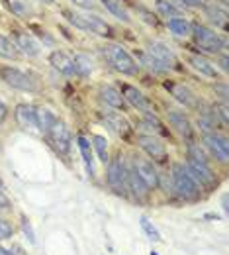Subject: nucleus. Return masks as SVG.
I'll return each instance as SVG.
<instances>
[{"instance_id": "1", "label": "nucleus", "mask_w": 229, "mask_h": 255, "mask_svg": "<svg viewBox=\"0 0 229 255\" xmlns=\"http://www.w3.org/2000/svg\"><path fill=\"white\" fill-rule=\"evenodd\" d=\"M170 183H172V189L176 191V194L186 200V202H198L202 192L200 187L196 185V181L190 177V173L186 171V167L182 163H174L172 165V171H170Z\"/></svg>"}, {"instance_id": "2", "label": "nucleus", "mask_w": 229, "mask_h": 255, "mask_svg": "<svg viewBox=\"0 0 229 255\" xmlns=\"http://www.w3.org/2000/svg\"><path fill=\"white\" fill-rule=\"evenodd\" d=\"M102 53H104V57L108 59V63L112 65L116 71H120L124 75H131V77L139 73V65L135 63V59L131 57L122 45L108 43V45L102 47Z\"/></svg>"}, {"instance_id": "3", "label": "nucleus", "mask_w": 229, "mask_h": 255, "mask_svg": "<svg viewBox=\"0 0 229 255\" xmlns=\"http://www.w3.org/2000/svg\"><path fill=\"white\" fill-rule=\"evenodd\" d=\"M106 181L110 189L122 196L128 192V165L122 153H118L114 159L108 161V171H106Z\"/></svg>"}, {"instance_id": "4", "label": "nucleus", "mask_w": 229, "mask_h": 255, "mask_svg": "<svg viewBox=\"0 0 229 255\" xmlns=\"http://www.w3.org/2000/svg\"><path fill=\"white\" fill-rule=\"evenodd\" d=\"M67 18L71 20V24H75L76 28L84 30V32L96 33L100 37H112L114 30L102 20L96 14H75V12H67Z\"/></svg>"}, {"instance_id": "5", "label": "nucleus", "mask_w": 229, "mask_h": 255, "mask_svg": "<svg viewBox=\"0 0 229 255\" xmlns=\"http://www.w3.org/2000/svg\"><path fill=\"white\" fill-rule=\"evenodd\" d=\"M43 135L47 137V141L53 145V149H55L57 153L67 155V153L71 151V141H73V137H71V131H69V128H67V124L63 120L57 118L51 126L43 131Z\"/></svg>"}, {"instance_id": "6", "label": "nucleus", "mask_w": 229, "mask_h": 255, "mask_svg": "<svg viewBox=\"0 0 229 255\" xmlns=\"http://www.w3.org/2000/svg\"><path fill=\"white\" fill-rule=\"evenodd\" d=\"M0 79L12 87V89H18V91H24V93H35L37 91V85L32 77L16 67H10V65H4L0 67Z\"/></svg>"}, {"instance_id": "7", "label": "nucleus", "mask_w": 229, "mask_h": 255, "mask_svg": "<svg viewBox=\"0 0 229 255\" xmlns=\"http://www.w3.org/2000/svg\"><path fill=\"white\" fill-rule=\"evenodd\" d=\"M186 171L190 173V177L196 181V185H200L202 189L206 191H212L220 185V179L218 175L212 171V167L208 163H202L196 159H188L186 161Z\"/></svg>"}, {"instance_id": "8", "label": "nucleus", "mask_w": 229, "mask_h": 255, "mask_svg": "<svg viewBox=\"0 0 229 255\" xmlns=\"http://www.w3.org/2000/svg\"><path fill=\"white\" fill-rule=\"evenodd\" d=\"M192 33H194L196 43L206 51L220 53L222 49H226V37L222 33L214 32L206 26H192Z\"/></svg>"}, {"instance_id": "9", "label": "nucleus", "mask_w": 229, "mask_h": 255, "mask_svg": "<svg viewBox=\"0 0 229 255\" xmlns=\"http://www.w3.org/2000/svg\"><path fill=\"white\" fill-rule=\"evenodd\" d=\"M131 167L135 169V173H137L139 179L147 185L149 191H153V189L159 187V171L155 169V165L149 159H145V157H141V155H135Z\"/></svg>"}, {"instance_id": "10", "label": "nucleus", "mask_w": 229, "mask_h": 255, "mask_svg": "<svg viewBox=\"0 0 229 255\" xmlns=\"http://www.w3.org/2000/svg\"><path fill=\"white\" fill-rule=\"evenodd\" d=\"M164 89L170 93V95L174 96L180 104H184L186 108H192V110H198L200 106H202V102H200V98L196 96V93L190 89V87H186V85H180V83H172V81H166L164 83Z\"/></svg>"}, {"instance_id": "11", "label": "nucleus", "mask_w": 229, "mask_h": 255, "mask_svg": "<svg viewBox=\"0 0 229 255\" xmlns=\"http://www.w3.org/2000/svg\"><path fill=\"white\" fill-rule=\"evenodd\" d=\"M137 143H139V147H141L151 159L157 161V163H164L166 157H168L164 143L157 135H153V133H151V135H139V137H137Z\"/></svg>"}, {"instance_id": "12", "label": "nucleus", "mask_w": 229, "mask_h": 255, "mask_svg": "<svg viewBox=\"0 0 229 255\" xmlns=\"http://www.w3.org/2000/svg\"><path fill=\"white\" fill-rule=\"evenodd\" d=\"M147 53H149L153 59H157L166 71H168V69H178V57L174 55L172 49H168L161 41H151L149 47H147Z\"/></svg>"}, {"instance_id": "13", "label": "nucleus", "mask_w": 229, "mask_h": 255, "mask_svg": "<svg viewBox=\"0 0 229 255\" xmlns=\"http://www.w3.org/2000/svg\"><path fill=\"white\" fill-rule=\"evenodd\" d=\"M14 118H16L20 128H24L28 131H39L35 106H32V104H18L14 110Z\"/></svg>"}, {"instance_id": "14", "label": "nucleus", "mask_w": 229, "mask_h": 255, "mask_svg": "<svg viewBox=\"0 0 229 255\" xmlns=\"http://www.w3.org/2000/svg\"><path fill=\"white\" fill-rule=\"evenodd\" d=\"M204 143H206V147L216 155V159H220L222 163H228L229 143L226 137H222V135H218V133H206V135H204Z\"/></svg>"}, {"instance_id": "15", "label": "nucleus", "mask_w": 229, "mask_h": 255, "mask_svg": "<svg viewBox=\"0 0 229 255\" xmlns=\"http://www.w3.org/2000/svg\"><path fill=\"white\" fill-rule=\"evenodd\" d=\"M14 45L18 47V51L26 53L28 57H37L39 55V43L33 39V35L28 32H14Z\"/></svg>"}, {"instance_id": "16", "label": "nucleus", "mask_w": 229, "mask_h": 255, "mask_svg": "<svg viewBox=\"0 0 229 255\" xmlns=\"http://www.w3.org/2000/svg\"><path fill=\"white\" fill-rule=\"evenodd\" d=\"M122 96H124V100H126L128 104H131L133 108L143 110V112H151V104H149V100L143 96L141 91H137L135 87L124 85V87H122Z\"/></svg>"}, {"instance_id": "17", "label": "nucleus", "mask_w": 229, "mask_h": 255, "mask_svg": "<svg viewBox=\"0 0 229 255\" xmlns=\"http://www.w3.org/2000/svg\"><path fill=\"white\" fill-rule=\"evenodd\" d=\"M104 122L108 124V126L112 128L120 137H124V139H128L131 135V126L130 122L122 116V114H116V112H108V114H104Z\"/></svg>"}, {"instance_id": "18", "label": "nucleus", "mask_w": 229, "mask_h": 255, "mask_svg": "<svg viewBox=\"0 0 229 255\" xmlns=\"http://www.w3.org/2000/svg\"><path fill=\"white\" fill-rule=\"evenodd\" d=\"M100 98L106 102V104H110L112 108H116V110H126V106H128V102L124 100V96L122 93L118 91V89H114V87H110V85H102L100 87Z\"/></svg>"}, {"instance_id": "19", "label": "nucleus", "mask_w": 229, "mask_h": 255, "mask_svg": "<svg viewBox=\"0 0 229 255\" xmlns=\"http://www.w3.org/2000/svg\"><path fill=\"white\" fill-rule=\"evenodd\" d=\"M128 191L133 192V196H135L137 200H141V202H145V200H147V196H149V189H147V185L139 179V175L135 173V169H133V167H128Z\"/></svg>"}, {"instance_id": "20", "label": "nucleus", "mask_w": 229, "mask_h": 255, "mask_svg": "<svg viewBox=\"0 0 229 255\" xmlns=\"http://www.w3.org/2000/svg\"><path fill=\"white\" fill-rule=\"evenodd\" d=\"M49 65L55 69V71H59V73H63L67 77H71V75H75V69H73V57L71 55H67L65 51H53L51 55H49Z\"/></svg>"}, {"instance_id": "21", "label": "nucleus", "mask_w": 229, "mask_h": 255, "mask_svg": "<svg viewBox=\"0 0 229 255\" xmlns=\"http://www.w3.org/2000/svg\"><path fill=\"white\" fill-rule=\"evenodd\" d=\"M168 122H170V126L174 128L178 133H182L184 137H192L194 129H192L190 120L184 116V112H178V110H168Z\"/></svg>"}, {"instance_id": "22", "label": "nucleus", "mask_w": 229, "mask_h": 255, "mask_svg": "<svg viewBox=\"0 0 229 255\" xmlns=\"http://www.w3.org/2000/svg\"><path fill=\"white\" fill-rule=\"evenodd\" d=\"M188 63L192 65V69H194V71H198V73H200V75H204V77H210V79H218V75H220L218 67L212 63L210 59L202 57V55H190Z\"/></svg>"}, {"instance_id": "23", "label": "nucleus", "mask_w": 229, "mask_h": 255, "mask_svg": "<svg viewBox=\"0 0 229 255\" xmlns=\"http://www.w3.org/2000/svg\"><path fill=\"white\" fill-rule=\"evenodd\" d=\"M73 69H75V75L76 77L86 79L92 73V61L84 53H75V57H73Z\"/></svg>"}, {"instance_id": "24", "label": "nucleus", "mask_w": 229, "mask_h": 255, "mask_svg": "<svg viewBox=\"0 0 229 255\" xmlns=\"http://www.w3.org/2000/svg\"><path fill=\"white\" fill-rule=\"evenodd\" d=\"M76 145L80 149V155L82 161L86 165V171L90 173V177L94 175V159H92V147H90V141L84 137V135H76Z\"/></svg>"}, {"instance_id": "25", "label": "nucleus", "mask_w": 229, "mask_h": 255, "mask_svg": "<svg viewBox=\"0 0 229 255\" xmlns=\"http://www.w3.org/2000/svg\"><path fill=\"white\" fill-rule=\"evenodd\" d=\"M102 4H104V8L108 10V12H112L116 18H120L122 22H130V12H128V8L124 6V2L122 0H102Z\"/></svg>"}, {"instance_id": "26", "label": "nucleus", "mask_w": 229, "mask_h": 255, "mask_svg": "<svg viewBox=\"0 0 229 255\" xmlns=\"http://www.w3.org/2000/svg\"><path fill=\"white\" fill-rule=\"evenodd\" d=\"M168 30L174 33V35H178V37H186L188 33L192 32V26H190V22L186 20V18H170L168 20Z\"/></svg>"}, {"instance_id": "27", "label": "nucleus", "mask_w": 229, "mask_h": 255, "mask_svg": "<svg viewBox=\"0 0 229 255\" xmlns=\"http://www.w3.org/2000/svg\"><path fill=\"white\" fill-rule=\"evenodd\" d=\"M6 6L12 14L20 16V18H28L32 14V6L28 0H6Z\"/></svg>"}, {"instance_id": "28", "label": "nucleus", "mask_w": 229, "mask_h": 255, "mask_svg": "<svg viewBox=\"0 0 229 255\" xmlns=\"http://www.w3.org/2000/svg\"><path fill=\"white\" fill-rule=\"evenodd\" d=\"M0 57L12 59V61H16V59L20 57V51H18V47L14 45V41L8 39V37H4V35H0Z\"/></svg>"}, {"instance_id": "29", "label": "nucleus", "mask_w": 229, "mask_h": 255, "mask_svg": "<svg viewBox=\"0 0 229 255\" xmlns=\"http://www.w3.org/2000/svg\"><path fill=\"white\" fill-rule=\"evenodd\" d=\"M206 14L210 16V20H212L216 26H220V28L228 30V12H226L224 8H218V6H208V8H206Z\"/></svg>"}, {"instance_id": "30", "label": "nucleus", "mask_w": 229, "mask_h": 255, "mask_svg": "<svg viewBox=\"0 0 229 255\" xmlns=\"http://www.w3.org/2000/svg\"><path fill=\"white\" fill-rule=\"evenodd\" d=\"M155 6H157V12L163 18H180V10L172 2H168V0H157Z\"/></svg>"}, {"instance_id": "31", "label": "nucleus", "mask_w": 229, "mask_h": 255, "mask_svg": "<svg viewBox=\"0 0 229 255\" xmlns=\"http://www.w3.org/2000/svg\"><path fill=\"white\" fill-rule=\"evenodd\" d=\"M141 126L143 128H147V129H151V131H155V133H161V135H166L168 131L164 129V126L159 122V118L157 116H153L151 112H147L145 114V118L141 120Z\"/></svg>"}, {"instance_id": "32", "label": "nucleus", "mask_w": 229, "mask_h": 255, "mask_svg": "<svg viewBox=\"0 0 229 255\" xmlns=\"http://www.w3.org/2000/svg\"><path fill=\"white\" fill-rule=\"evenodd\" d=\"M92 145H94V149H96V153H98L100 161L106 165L110 157H108V141H106V137L104 135H92Z\"/></svg>"}, {"instance_id": "33", "label": "nucleus", "mask_w": 229, "mask_h": 255, "mask_svg": "<svg viewBox=\"0 0 229 255\" xmlns=\"http://www.w3.org/2000/svg\"><path fill=\"white\" fill-rule=\"evenodd\" d=\"M139 224H141V228H143V232H145V236H147L149 240H153V242H161V234H159V230L153 226V222H149L147 216H141V218H139Z\"/></svg>"}, {"instance_id": "34", "label": "nucleus", "mask_w": 229, "mask_h": 255, "mask_svg": "<svg viewBox=\"0 0 229 255\" xmlns=\"http://www.w3.org/2000/svg\"><path fill=\"white\" fill-rule=\"evenodd\" d=\"M139 57H141V63L147 65V67H149L151 71H155V73H164V71H166V69H164L163 65L159 63L157 59H153V57H151L149 53H141Z\"/></svg>"}, {"instance_id": "35", "label": "nucleus", "mask_w": 229, "mask_h": 255, "mask_svg": "<svg viewBox=\"0 0 229 255\" xmlns=\"http://www.w3.org/2000/svg\"><path fill=\"white\" fill-rule=\"evenodd\" d=\"M12 236H14V226L8 222V220L0 218V242H4V240H10Z\"/></svg>"}, {"instance_id": "36", "label": "nucleus", "mask_w": 229, "mask_h": 255, "mask_svg": "<svg viewBox=\"0 0 229 255\" xmlns=\"http://www.w3.org/2000/svg\"><path fill=\"white\" fill-rule=\"evenodd\" d=\"M22 232L28 236V240H30V244H35V234H33V228H32V222L26 218V216H22Z\"/></svg>"}, {"instance_id": "37", "label": "nucleus", "mask_w": 229, "mask_h": 255, "mask_svg": "<svg viewBox=\"0 0 229 255\" xmlns=\"http://www.w3.org/2000/svg\"><path fill=\"white\" fill-rule=\"evenodd\" d=\"M214 112H216V116H220L222 118V122H224V126L228 124L229 120V114H228V102H222V104H216L214 106Z\"/></svg>"}, {"instance_id": "38", "label": "nucleus", "mask_w": 229, "mask_h": 255, "mask_svg": "<svg viewBox=\"0 0 229 255\" xmlns=\"http://www.w3.org/2000/svg\"><path fill=\"white\" fill-rule=\"evenodd\" d=\"M71 2L78 8H84V10H92L96 6V0H71Z\"/></svg>"}, {"instance_id": "39", "label": "nucleus", "mask_w": 229, "mask_h": 255, "mask_svg": "<svg viewBox=\"0 0 229 255\" xmlns=\"http://www.w3.org/2000/svg\"><path fill=\"white\" fill-rule=\"evenodd\" d=\"M6 118H8V106H6V104L0 100V124H2Z\"/></svg>"}, {"instance_id": "40", "label": "nucleus", "mask_w": 229, "mask_h": 255, "mask_svg": "<svg viewBox=\"0 0 229 255\" xmlns=\"http://www.w3.org/2000/svg\"><path fill=\"white\" fill-rule=\"evenodd\" d=\"M216 91H220V95H222V102H228V87H226V85H218V87H216Z\"/></svg>"}, {"instance_id": "41", "label": "nucleus", "mask_w": 229, "mask_h": 255, "mask_svg": "<svg viewBox=\"0 0 229 255\" xmlns=\"http://www.w3.org/2000/svg\"><path fill=\"white\" fill-rule=\"evenodd\" d=\"M8 208H10V200H8V196H4L0 192V210H8Z\"/></svg>"}, {"instance_id": "42", "label": "nucleus", "mask_w": 229, "mask_h": 255, "mask_svg": "<svg viewBox=\"0 0 229 255\" xmlns=\"http://www.w3.org/2000/svg\"><path fill=\"white\" fill-rule=\"evenodd\" d=\"M178 2H184V4H188V6H202L204 0H178Z\"/></svg>"}, {"instance_id": "43", "label": "nucleus", "mask_w": 229, "mask_h": 255, "mask_svg": "<svg viewBox=\"0 0 229 255\" xmlns=\"http://www.w3.org/2000/svg\"><path fill=\"white\" fill-rule=\"evenodd\" d=\"M220 67H222V71H228V69H229L228 57H226V55H222V59H220Z\"/></svg>"}, {"instance_id": "44", "label": "nucleus", "mask_w": 229, "mask_h": 255, "mask_svg": "<svg viewBox=\"0 0 229 255\" xmlns=\"http://www.w3.org/2000/svg\"><path fill=\"white\" fill-rule=\"evenodd\" d=\"M222 206H224V212H228L229 206H228V194H224L222 196Z\"/></svg>"}, {"instance_id": "45", "label": "nucleus", "mask_w": 229, "mask_h": 255, "mask_svg": "<svg viewBox=\"0 0 229 255\" xmlns=\"http://www.w3.org/2000/svg\"><path fill=\"white\" fill-rule=\"evenodd\" d=\"M0 255H14L12 252H8V250H4L2 246H0Z\"/></svg>"}, {"instance_id": "46", "label": "nucleus", "mask_w": 229, "mask_h": 255, "mask_svg": "<svg viewBox=\"0 0 229 255\" xmlns=\"http://www.w3.org/2000/svg\"><path fill=\"white\" fill-rule=\"evenodd\" d=\"M2 187H4V183H2V179H0V189H2Z\"/></svg>"}, {"instance_id": "47", "label": "nucleus", "mask_w": 229, "mask_h": 255, "mask_svg": "<svg viewBox=\"0 0 229 255\" xmlns=\"http://www.w3.org/2000/svg\"><path fill=\"white\" fill-rule=\"evenodd\" d=\"M149 255H159V254H157V252H151V254H149Z\"/></svg>"}, {"instance_id": "48", "label": "nucleus", "mask_w": 229, "mask_h": 255, "mask_svg": "<svg viewBox=\"0 0 229 255\" xmlns=\"http://www.w3.org/2000/svg\"><path fill=\"white\" fill-rule=\"evenodd\" d=\"M43 2H53V0H43Z\"/></svg>"}]
</instances>
